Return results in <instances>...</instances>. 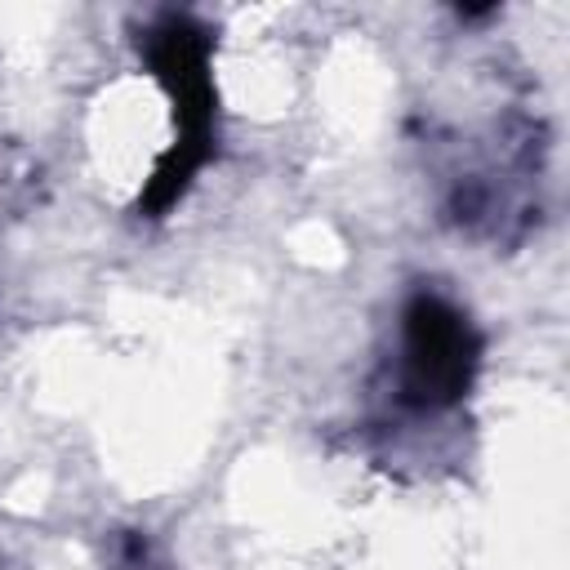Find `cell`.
Masks as SVG:
<instances>
[{
  "label": "cell",
  "instance_id": "6da1fadb",
  "mask_svg": "<svg viewBox=\"0 0 570 570\" xmlns=\"http://www.w3.org/2000/svg\"><path fill=\"white\" fill-rule=\"evenodd\" d=\"M410 392L419 401H450L463 392L472 370V334L468 325L436 298H419L410 307Z\"/></svg>",
  "mask_w": 570,
  "mask_h": 570
}]
</instances>
